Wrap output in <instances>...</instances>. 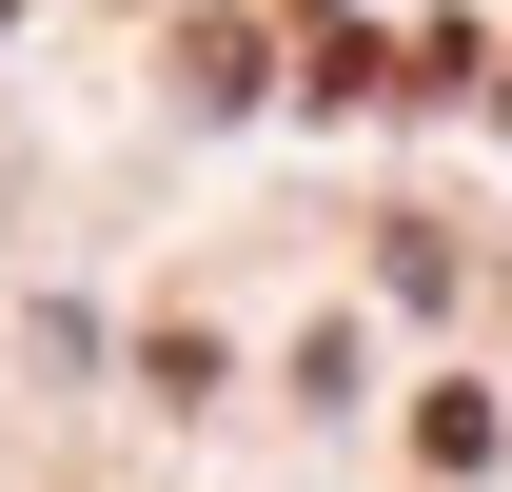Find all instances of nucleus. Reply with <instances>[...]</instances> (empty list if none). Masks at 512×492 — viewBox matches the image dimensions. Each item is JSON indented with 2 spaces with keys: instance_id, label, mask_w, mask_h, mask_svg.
<instances>
[{
  "instance_id": "nucleus-1",
  "label": "nucleus",
  "mask_w": 512,
  "mask_h": 492,
  "mask_svg": "<svg viewBox=\"0 0 512 492\" xmlns=\"http://www.w3.org/2000/svg\"><path fill=\"white\" fill-rule=\"evenodd\" d=\"M178 79L197 99H256V20H178Z\"/></svg>"
},
{
  "instance_id": "nucleus-2",
  "label": "nucleus",
  "mask_w": 512,
  "mask_h": 492,
  "mask_svg": "<svg viewBox=\"0 0 512 492\" xmlns=\"http://www.w3.org/2000/svg\"><path fill=\"white\" fill-rule=\"evenodd\" d=\"M0 20H20V0H0Z\"/></svg>"
},
{
  "instance_id": "nucleus-3",
  "label": "nucleus",
  "mask_w": 512,
  "mask_h": 492,
  "mask_svg": "<svg viewBox=\"0 0 512 492\" xmlns=\"http://www.w3.org/2000/svg\"><path fill=\"white\" fill-rule=\"evenodd\" d=\"M493 99H512V79H493Z\"/></svg>"
}]
</instances>
